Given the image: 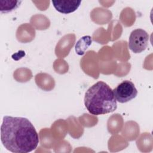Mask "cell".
Listing matches in <instances>:
<instances>
[{
    "label": "cell",
    "instance_id": "6da1fadb",
    "mask_svg": "<svg viewBox=\"0 0 153 153\" xmlns=\"http://www.w3.org/2000/svg\"><path fill=\"white\" fill-rule=\"evenodd\" d=\"M1 140L5 148L10 152L27 153L37 148L39 136L27 118L6 115L1 127Z\"/></svg>",
    "mask_w": 153,
    "mask_h": 153
},
{
    "label": "cell",
    "instance_id": "7a4b0ae2",
    "mask_svg": "<svg viewBox=\"0 0 153 153\" xmlns=\"http://www.w3.org/2000/svg\"><path fill=\"white\" fill-rule=\"evenodd\" d=\"M84 105L88 111L94 115L111 113L117 108L112 88L102 81L94 84L86 91Z\"/></svg>",
    "mask_w": 153,
    "mask_h": 153
},
{
    "label": "cell",
    "instance_id": "3957f363",
    "mask_svg": "<svg viewBox=\"0 0 153 153\" xmlns=\"http://www.w3.org/2000/svg\"><path fill=\"white\" fill-rule=\"evenodd\" d=\"M112 91L116 100L121 103L131 100L137 94V90L134 84L129 80L123 81Z\"/></svg>",
    "mask_w": 153,
    "mask_h": 153
},
{
    "label": "cell",
    "instance_id": "5b68a950",
    "mask_svg": "<svg viewBox=\"0 0 153 153\" xmlns=\"http://www.w3.org/2000/svg\"><path fill=\"white\" fill-rule=\"evenodd\" d=\"M54 8L62 14H69L75 11L79 7L81 1L76 0L52 1Z\"/></svg>",
    "mask_w": 153,
    "mask_h": 153
},
{
    "label": "cell",
    "instance_id": "8992f818",
    "mask_svg": "<svg viewBox=\"0 0 153 153\" xmlns=\"http://www.w3.org/2000/svg\"><path fill=\"white\" fill-rule=\"evenodd\" d=\"M92 43V39L90 36L86 35L82 36L76 43L75 50L77 54L83 55L87 49Z\"/></svg>",
    "mask_w": 153,
    "mask_h": 153
},
{
    "label": "cell",
    "instance_id": "52a82bcc",
    "mask_svg": "<svg viewBox=\"0 0 153 153\" xmlns=\"http://www.w3.org/2000/svg\"><path fill=\"white\" fill-rule=\"evenodd\" d=\"M22 3V1L1 0L0 11L2 13H8L17 9Z\"/></svg>",
    "mask_w": 153,
    "mask_h": 153
},
{
    "label": "cell",
    "instance_id": "277c9868",
    "mask_svg": "<svg viewBox=\"0 0 153 153\" xmlns=\"http://www.w3.org/2000/svg\"><path fill=\"white\" fill-rule=\"evenodd\" d=\"M148 33L142 29L133 30L128 38V48L134 53H140L145 50L148 45Z\"/></svg>",
    "mask_w": 153,
    "mask_h": 153
}]
</instances>
